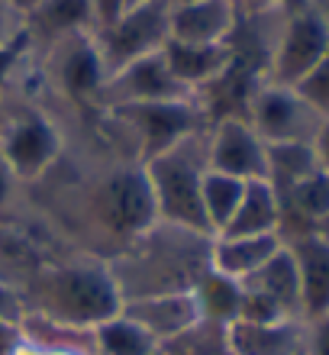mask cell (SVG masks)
<instances>
[{
	"instance_id": "13",
	"label": "cell",
	"mask_w": 329,
	"mask_h": 355,
	"mask_svg": "<svg viewBox=\"0 0 329 355\" xmlns=\"http://www.w3.org/2000/svg\"><path fill=\"white\" fill-rule=\"evenodd\" d=\"M284 245L294 259L301 281V313L303 320H317L329 313V236L297 233L284 236Z\"/></svg>"
},
{
	"instance_id": "27",
	"label": "cell",
	"mask_w": 329,
	"mask_h": 355,
	"mask_svg": "<svg viewBox=\"0 0 329 355\" xmlns=\"http://www.w3.org/2000/svg\"><path fill=\"white\" fill-rule=\"evenodd\" d=\"M126 10V0H91V13H94V29L107 26Z\"/></svg>"
},
{
	"instance_id": "22",
	"label": "cell",
	"mask_w": 329,
	"mask_h": 355,
	"mask_svg": "<svg viewBox=\"0 0 329 355\" xmlns=\"http://www.w3.org/2000/svg\"><path fill=\"white\" fill-rule=\"evenodd\" d=\"M91 339H94V355H152V349L159 346L139 323H132L123 313H113L110 320L97 323L91 329Z\"/></svg>"
},
{
	"instance_id": "11",
	"label": "cell",
	"mask_w": 329,
	"mask_h": 355,
	"mask_svg": "<svg viewBox=\"0 0 329 355\" xmlns=\"http://www.w3.org/2000/svg\"><path fill=\"white\" fill-rule=\"evenodd\" d=\"M235 23H239L235 0L171 3L168 39H175V42H197V46H223V42H233Z\"/></svg>"
},
{
	"instance_id": "4",
	"label": "cell",
	"mask_w": 329,
	"mask_h": 355,
	"mask_svg": "<svg viewBox=\"0 0 329 355\" xmlns=\"http://www.w3.org/2000/svg\"><path fill=\"white\" fill-rule=\"evenodd\" d=\"M113 120H120L126 132L136 142L139 152V165L149 162L152 155L178 146L181 139H188L194 132L204 130V103L200 97H188V101H168V103H139V107H116L107 110Z\"/></svg>"
},
{
	"instance_id": "12",
	"label": "cell",
	"mask_w": 329,
	"mask_h": 355,
	"mask_svg": "<svg viewBox=\"0 0 329 355\" xmlns=\"http://www.w3.org/2000/svg\"><path fill=\"white\" fill-rule=\"evenodd\" d=\"M120 313L130 317L132 323H139L155 343L188 333L190 327H197L204 320L194 291H171V294H149V297L123 300Z\"/></svg>"
},
{
	"instance_id": "26",
	"label": "cell",
	"mask_w": 329,
	"mask_h": 355,
	"mask_svg": "<svg viewBox=\"0 0 329 355\" xmlns=\"http://www.w3.org/2000/svg\"><path fill=\"white\" fill-rule=\"evenodd\" d=\"M26 49H29V42L0 49V120H3V94H7V87H10V75H13V71H17V65L23 62Z\"/></svg>"
},
{
	"instance_id": "6",
	"label": "cell",
	"mask_w": 329,
	"mask_h": 355,
	"mask_svg": "<svg viewBox=\"0 0 329 355\" xmlns=\"http://www.w3.org/2000/svg\"><path fill=\"white\" fill-rule=\"evenodd\" d=\"M326 52H329V17L317 7L294 10V13H287L272 49H268L265 81L294 87Z\"/></svg>"
},
{
	"instance_id": "30",
	"label": "cell",
	"mask_w": 329,
	"mask_h": 355,
	"mask_svg": "<svg viewBox=\"0 0 329 355\" xmlns=\"http://www.w3.org/2000/svg\"><path fill=\"white\" fill-rule=\"evenodd\" d=\"M313 149H317V159H320V168L329 171V120H323L317 139H313Z\"/></svg>"
},
{
	"instance_id": "29",
	"label": "cell",
	"mask_w": 329,
	"mask_h": 355,
	"mask_svg": "<svg viewBox=\"0 0 329 355\" xmlns=\"http://www.w3.org/2000/svg\"><path fill=\"white\" fill-rule=\"evenodd\" d=\"M13 187H17V175L10 171L7 159H3V152H0V214L7 210L10 197H13Z\"/></svg>"
},
{
	"instance_id": "15",
	"label": "cell",
	"mask_w": 329,
	"mask_h": 355,
	"mask_svg": "<svg viewBox=\"0 0 329 355\" xmlns=\"http://www.w3.org/2000/svg\"><path fill=\"white\" fill-rule=\"evenodd\" d=\"M226 346L233 355H301L303 352V320H272L226 323Z\"/></svg>"
},
{
	"instance_id": "33",
	"label": "cell",
	"mask_w": 329,
	"mask_h": 355,
	"mask_svg": "<svg viewBox=\"0 0 329 355\" xmlns=\"http://www.w3.org/2000/svg\"><path fill=\"white\" fill-rule=\"evenodd\" d=\"M171 3H188V0H171Z\"/></svg>"
},
{
	"instance_id": "25",
	"label": "cell",
	"mask_w": 329,
	"mask_h": 355,
	"mask_svg": "<svg viewBox=\"0 0 329 355\" xmlns=\"http://www.w3.org/2000/svg\"><path fill=\"white\" fill-rule=\"evenodd\" d=\"M301 355H329V313L317 320H303V352Z\"/></svg>"
},
{
	"instance_id": "16",
	"label": "cell",
	"mask_w": 329,
	"mask_h": 355,
	"mask_svg": "<svg viewBox=\"0 0 329 355\" xmlns=\"http://www.w3.org/2000/svg\"><path fill=\"white\" fill-rule=\"evenodd\" d=\"M281 245H284V239L278 233H265V236L220 233L210 239V268L217 271V275H223V278L242 284V281L262 268Z\"/></svg>"
},
{
	"instance_id": "3",
	"label": "cell",
	"mask_w": 329,
	"mask_h": 355,
	"mask_svg": "<svg viewBox=\"0 0 329 355\" xmlns=\"http://www.w3.org/2000/svg\"><path fill=\"white\" fill-rule=\"evenodd\" d=\"M168 13L171 0H142L136 7H126L113 23L94 29L91 39L107 75L136 58L161 52L168 42Z\"/></svg>"
},
{
	"instance_id": "21",
	"label": "cell",
	"mask_w": 329,
	"mask_h": 355,
	"mask_svg": "<svg viewBox=\"0 0 329 355\" xmlns=\"http://www.w3.org/2000/svg\"><path fill=\"white\" fill-rule=\"evenodd\" d=\"M245 181L233 175H223V171L207 168L204 171V181H200V204H204V220H207V230L213 236L223 233L226 223L233 220L235 207L242 200Z\"/></svg>"
},
{
	"instance_id": "14",
	"label": "cell",
	"mask_w": 329,
	"mask_h": 355,
	"mask_svg": "<svg viewBox=\"0 0 329 355\" xmlns=\"http://www.w3.org/2000/svg\"><path fill=\"white\" fill-rule=\"evenodd\" d=\"M161 55L168 62L171 75L178 78L181 85L188 87L190 94L207 91L210 85H217L220 78L233 68L235 62V49L233 42L223 46H197V42H175L168 39Z\"/></svg>"
},
{
	"instance_id": "17",
	"label": "cell",
	"mask_w": 329,
	"mask_h": 355,
	"mask_svg": "<svg viewBox=\"0 0 329 355\" xmlns=\"http://www.w3.org/2000/svg\"><path fill=\"white\" fill-rule=\"evenodd\" d=\"M94 33L91 0H39L36 10L26 17V42L29 46H52L71 36Z\"/></svg>"
},
{
	"instance_id": "28",
	"label": "cell",
	"mask_w": 329,
	"mask_h": 355,
	"mask_svg": "<svg viewBox=\"0 0 329 355\" xmlns=\"http://www.w3.org/2000/svg\"><path fill=\"white\" fill-rule=\"evenodd\" d=\"M19 320V300L7 281H0V323H17Z\"/></svg>"
},
{
	"instance_id": "8",
	"label": "cell",
	"mask_w": 329,
	"mask_h": 355,
	"mask_svg": "<svg viewBox=\"0 0 329 355\" xmlns=\"http://www.w3.org/2000/svg\"><path fill=\"white\" fill-rule=\"evenodd\" d=\"M197 97L171 75L168 62L161 52H152L145 58H136L130 65L116 68L113 75H107L104 87L97 94V101L107 110L116 107H139V103H168V101H188Z\"/></svg>"
},
{
	"instance_id": "19",
	"label": "cell",
	"mask_w": 329,
	"mask_h": 355,
	"mask_svg": "<svg viewBox=\"0 0 329 355\" xmlns=\"http://www.w3.org/2000/svg\"><path fill=\"white\" fill-rule=\"evenodd\" d=\"M223 233H229V236L278 233L281 236V197H278V191H274L265 178H258V181H245L242 200H239L233 220L226 223Z\"/></svg>"
},
{
	"instance_id": "20",
	"label": "cell",
	"mask_w": 329,
	"mask_h": 355,
	"mask_svg": "<svg viewBox=\"0 0 329 355\" xmlns=\"http://www.w3.org/2000/svg\"><path fill=\"white\" fill-rule=\"evenodd\" d=\"M320 171V159L313 142H274L268 146V162H265V181L281 194L297 181Z\"/></svg>"
},
{
	"instance_id": "1",
	"label": "cell",
	"mask_w": 329,
	"mask_h": 355,
	"mask_svg": "<svg viewBox=\"0 0 329 355\" xmlns=\"http://www.w3.org/2000/svg\"><path fill=\"white\" fill-rule=\"evenodd\" d=\"M204 171H207V132L204 130L142 162V178H145L159 223L213 236L207 230L204 204H200Z\"/></svg>"
},
{
	"instance_id": "18",
	"label": "cell",
	"mask_w": 329,
	"mask_h": 355,
	"mask_svg": "<svg viewBox=\"0 0 329 355\" xmlns=\"http://www.w3.org/2000/svg\"><path fill=\"white\" fill-rule=\"evenodd\" d=\"M242 288L255 297H262L265 304H272L281 317L287 320H303L301 313V281H297V268L287 252V245H281L278 252L262 265V268L249 275L242 281Z\"/></svg>"
},
{
	"instance_id": "24",
	"label": "cell",
	"mask_w": 329,
	"mask_h": 355,
	"mask_svg": "<svg viewBox=\"0 0 329 355\" xmlns=\"http://www.w3.org/2000/svg\"><path fill=\"white\" fill-rule=\"evenodd\" d=\"M26 42V17L10 0H0V49Z\"/></svg>"
},
{
	"instance_id": "9",
	"label": "cell",
	"mask_w": 329,
	"mask_h": 355,
	"mask_svg": "<svg viewBox=\"0 0 329 355\" xmlns=\"http://www.w3.org/2000/svg\"><path fill=\"white\" fill-rule=\"evenodd\" d=\"M268 142L252 130L245 116H220L207 132V168L233 175L239 181L265 178Z\"/></svg>"
},
{
	"instance_id": "31",
	"label": "cell",
	"mask_w": 329,
	"mask_h": 355,
	"mask_svg": "<svg viewBox=\"0 0 329 355\" xmlns=\"http://www.w3.org/2000/svg\"><path fill=\"white\" fill-rule=\"evenodd\" d=\"M10 3H13V7H17L19 13H23V17H29V13L36 10V3H39V0H10Z\"/></svg>"
},
{
	"instance_id": "32",
	"label": "cell",
	"mask_w": 329,
	"mask_h": 355,
	"mask_svg": "<svg viewBox=\"0 0 329 355\" xmlns=\"http://www.w3.org/2000/svg\"><path fill=\"white\" fill-rule=\"evenodd\" d=\"M136 3H142V0H126V7H136Z\"/></svg>"
},
{
	"instance_id": "10",
	"label": "cell",
	"mask_w": 329,
	"mask_h": 355,
	"mask_svg": "<svg viewBox=\"0 0 329 355\" xmlns=\"http://www.w3.org/2000/svg\"><path fill=\"white\" fill-rule=\"evenodd\" d=\"M46 49V71L58 81V87L71 97H81V101H97V94L107 81V71L100 65L91 33L62 39V42H52Z\"/></svg>"
},
{
	"instance_id": "23",
	"label": "cell",
	"mask_w": 329,
	"mask_h": 355,
	"mask_svg": "<svg viewBox=\"0 0 329 355\" xmlns=\"http://www.w3.org/2000/svg\"><path fill=\"white\" fill-rule=\"evenodd\" d=\"M294 91L301 94L303 101H307V107L320 120H329V52L294 85Z\"/></svg>"
},
{
	"instance_id": "7",
	"label": "cell",
	"mask_w": 329,
	"mask_h": 355,
	"mask_svg": "<svg viewBox=\"0 0 329 355\" xmlns=\"http://www.w3.org/2000/svg\"><path fill=\"white\" fill-rule=\"evenodd\" d=\"M245 120L262 136L268 146L274 142H313L320 132L323 120L307 107L301 94L287 85L258 81L245 103Z\"/></svg>"
},
{
	"instance_id": "5",
	"label": "cell",
	"mask_w": 329,
	"mask_h": 355,
	"mask_svg": "<svg viewBox=\"0 0 329 355\" xmlns=\"http://www.w3.org/2000/svg\"><path fill=\"white\" fill-rule=\"evenodd\" d=\"M0 152L17 181H39L62 155V132L36 107L7 110L0 120Z\"/></svg>"
},
{
	"instance_id": "2",
	"label": "cell",
	"mask_w": 329,
	"mask_h": 355,
	"mask_svg": "<svg viewBox=\"0 0 329 355\" xmlns=\"http://www.w3.org/2000/svg\"><path fill=\"white\" fill-rule=\"evenodd\" d=\"M120 291L107 268L91 265H71V268L48 271L46 281L39 284V307L46 317L65 327H87L120 313Z\"/></svg>"
}]
</instances>
